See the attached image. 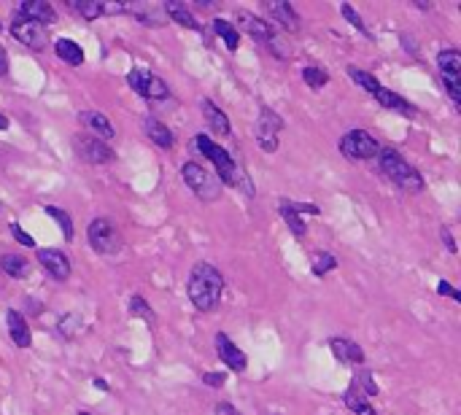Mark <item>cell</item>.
Masks as SVG:
<instances>
[{
  "mask_svg": "<svg viewBox=\"0 0 461 415\" xmlns=\"http://www.w3.org/2000/svg\"><path fill=\"white\" fill-rule=\"evenodd\" d=\"M186 291H189L192 305H194L200 313H211V310L218 308V302H221L224 275L216 270L214 264H208V262H197V264L192 267V273H189Z\"/></svg>",
  "mask_w": 461,
  "mask_h": 415,
  "instance_id": "obj_1",
  "label": "cell"
},
{
  "mask_svg": "<svg viewBox=\"0 0 461 415\" xmlns=\"http://www.w3.org/2000/svg\"><path fill=\"white\" fill-rule=\"evenodd\" d=\"M189 146L194 149V154H203L205 160L214 162L216 178L221 181V187H240V189H246L248 197H251V184H248V175L243 173V167L232 160L218 143H214L208 135H197V138H192Z\"/></svg>",
  "mask_w": 461,
  "mask_h": 415,
  "instance_id": "obj_2",
  "label": "cell"
},
{
  "mask_svg": "<svg viewBox=\"0 0 461 415\" xmlns=\"http://www.w3.org/2000/svg\"><path fill=\"white\" fill-rule=\"evenodd\" d=\"M378 164H380V173H383L397 189H402V192H421V189H424L421 173L404 160L400 151H394V149H380V151H378Z\"/></svg>",
  "mask_w": 461,
  "mask_h": 415,
  "instance_id": "obj_3",
  "label": "cell"
},
{
  "mask_svg": "<svg viewBox=\"0 0 461 415\" xmlns=\"http://www.w3.org/2000/svg\"><path fill=\"white\" fill-rule=\"evenodd\" d=\"M181 175H184L186 187L197 194L200 200H205V202H216V200L221 197V189H224V187H221V181L216 178L205 164H200V162H184Z\"/></svg>",
  "mask_w": 461,
  "mask_h": 415,
  "instance_id": "obj_4",
  "label": "cell"
},
{
  "mask_svg": "<svg viewBox=\"0 0 461 415\" xmlns=\"http://www.w3.org/2000/svg\"><path fill=\"white\" fill-rule=\"evenodd\" d=\"M340 151H342L345 160L362 162V160H375L378 151H380V146H378V140L369 135L367 129H351V132H345L340 138Z\"/></svg>",
  "mask_w": 461,
  "mask_h": 415,
  "instance_id": "obj_5",
  "label": "cell"
},
{
  "mask_svg": "<svg viewBox=\"0 0 461 415\" xmlns=\"http://www.w3.org/2000/svg\"><path fill=\"white\" fill-rule=\"evenodd\" d=\"M87 237H90V248L103 256H114L122 251V235L119 229H114L111 222L105 219H94L87 226Z\"/></svg>",
  "mask_w": 461,
  "mask_h": 415,
  "instance_id": "obj_6",
  "label": "cell"
},
{
  "mask_svg": "<svg viewBox=\"0 0 461 415\" xmlns=\"http://www.w3.org/2000/svg\"><path fill=\"white\" fill-rule=\"evenodd\" d=\"M73 151H76L79 160H84L87 164H108V162H114V149L105 140L90 135V132L73 135Z\"/></svg>",
  "mask_w": 461,
  "mask_h": 415,
  "instance_id": "obj_7",
  "label": "cell"
},
{
  "mask_svg": "<svg viewBox=\"0 0 461 415\" xmlns=\"http://www.w3.org/2000/svg\"><path fill=\"white\" fill-rule=\"evenodd\" d=\"M437 67H440V76H442V84H445V92L451 95V100L461 105V54L456 49H445L437 54Z\"/></svg>",
  "mask_w": 461,
  "mask_h": 415,
  "instance_id": "obj_8",
  "label": "cell"
},
{
  "mask_svg": "<svg viewBox=\"0 0 461 415\" xmlns=\"http://www.w3.org/2000/svg\"><path fill=\"white\" fill-rule=\"evenodd\" d=\"M127 84L132 87V92H138V95L146 97V100H165V97L170 95L167 84L159 76H154L152 70H146V67H132L127 73Z\"/></svg>",
  "mask_w": 461,
  "mask_h": 415,
  "instance_id": "obj_9",
  "label": "cell"
},
{
  "mask_svg": "<svg viewBox=\"0 0 461 415\" xmlns=\"http://www.w3.org/2000/svg\"><path fill=\"white\" fill-rule=\"evenodd\" d=\"M11 35L19 41V43H25L28 49L32 52H43L52 41H49V30L43 28V25H38V22H32V19H25V17H14L11 19Z\"/></svg>",
  "mask_w": 461,
  "mask_h": 415,
  "instance_id": "obj_10",
  "label": "cell"
},
{
  "mask_svg": "<svg viewBox=\"0 0 461 415\" xmlns=\"http://www.w3.org/2000/svg\"><path fill=\"white\" fill-rule=\"evenodd\" d=\"M283 129V119L278 116L273 108H262L259 111V122H256V140L262 146V151L273 154L278 149V132Z\"/></svg>",
  "mask_w": 461,
  "mask_h": 415,
  "instance_id": "obj_11",
  "label": "cell"
},
{
  "mask_svg": "<svg viewBox=\"0 0 461 415\" xmlns=\"http://www.w3.org/2000/svg\"><path fill=\"white\" fill-rule=\"evenodd\" d=\"M38 262L41 267L54 278V281H68L70 278V259L62 254L60 248H38Z\"/></svg>",
  "mask_w": 461,
  "mask_h": 415,
  "instance_id": "obj_12",
  "label": "cell"
},
{
  "mask_svg": "<svg viewBox=\"0 0 461 415\" xmlns=\"http://www.w3.org/2000/svg\"><path fill=\"white\" fill-rule=\"evenodd\" d=\"M216 353H218V359L224 361V367H229L232 372H243L248 367V359H246V353L240 351L227 334H216Z\"/></svg>",
  "mask_w": 461,
  "mask_h": 415,
  "instance_id": "obj_13",
  "label": "cell"
},
{
  "mask_svg": "<svg viewBox=\"0 0 461 415\" xmlns=\"http://www.w3.org/2000/svg\"><path fill=\"white\" fill-rule=\"evenodd\" d=\"M238 22H240V28L256 41V43H262V46H267L270 41H273V25L267 22V19H262V17H256V14H251V11H238Z\"/></svg>",
  "mask_w": 461,
  "mask_h": 415,
  "instance_id": "obj_14",
  "label": "cell"
},
{
  "mask_svg": "<svg viewBox=\"0 0 461 415\" xmlns=\"http://www.w3.org/2000/svg\"><path fill=\"white\" fill-rule=\"evenodd\" d=\"M265 11H267V17L278 22L280 28L286 32H300V14L294 11V6L291 3H286V0H278V3H265ZM270 22V25H273Z\"/></svg>",
  "mask_w": 461,
  "mask_h": 415,
  "instance_id": "obj_15",
  "label": "cell"
},
{
  "mask_svg": "<svg viewBox=\"0 0 461 415\" xmlns=\"http://www.w3.org/2000/svg\"><path fill=\"white\" fill-rule=\"evenodd\" d=\"M79 122H81L84 129H90V135L100 138V140H111L116 135V127L111 125V119L105 114H100V111H81Z\"/></svg>",
  "mask_w": 461,
  "mask_h": 415,
  "instance_id": "obj_16",
  "label": "cell"
},
{
  "mask_svg": "<svg viewBox=\"0 0 461 415\" xmlns=\"http://www.w3.org/2000/svg\"><path fill=\"white\" fill-rule=\"evenodd\" d=\"M19 17L32 19V22H38V25H43V28H49V25L57 22V11H54L52 3H46V0H25V3L19 6Z\"/></svg>",
  "mask_w": 461,
  "mask_h": 415,
  "instance_id": "obj_17",
  "label": "cell"
},
{
  "mask_svg": "<svg viewBox=\"0 0 461 415\" xmlns=\"http://www.w3.org/2000/svg\"><path fill=\"white\" fill-rule=\"evenodd\" d=\"M6 326H8V334H11V340H14L17 348H30L32 343L30 323H28V319L19 310H8L6 313Z\"/></svg>",
  "mask_w": 461,
  "mask_h": 415,
  "instance_id": "obj_18",
  "label": "cell"
},
{
  "mask_svg": "<svg viewBox=\"0 0 461 415\" xmlns=\"http://www.w3.org/2000/svg\"><path fill=\"white\" fill-rule=\"evenodd\" d=\"M329 348H332V353H335V359H338L340 364H365V351L354 340H348V337H332Z\"/></svg>",
  "mask_w": 461,
  "mask_h": 415,
  "instance_id": "obj_19",
  "label": "cell"
},
{
  "mask_svg": "<svg viewBox=\"0 0 461 415\" xmlns=\"http://www.w3.org/2000/svg\"><path fill=\"white\" fill-rule=\"evenodd\" d=\"M375 100H378V103H380L386 111H391V114H400V116H404V119H416V114H418V111H416V108H413V105H410L404 97L397 95V92H391V89H383V87L375 92Z\"/></svg>",
  "mask_w": 461,
  "mask_h": 415,
  "instance_id": "obj_20",
  "label": "cell"
},
{
  "mask_svg": "<svg viewBox=\"0 0 461 415\" xmlns=\"http://www.w3.org/2000/svg\"><path fill=\"white\" fill-rule=\"evenodd\" d=\"M165 17H170L173 22H178L181 28H186V30H194V32H203V25L194 19V14L186 8L184 3H178V0H167L165 6Z\"/></svg>",
  "mask_w": 461,
  "mask_h": 415,
  "instance_id": "obj_21",
  "label": "cell"
},
{
  "mask_svg": "<svg viewBox=\"0 0 461 415\" xmlns=\"http://www.w3.org/2000/svg\"><path fill=\"white\" fill-rule=\"evenodd\" d=\"M200 108H203V116H205V122H208V127L218 132V135H229L232 129H229V119L224 116V111L216 105L214 100H208V97H203L200 100Z\"/></svg>",
  "mask_w": 461,
  "mask_h": 415,
  "instance_id": "obj_22",
  "label": "cell"
},
{
  "mask_svg": "<svg viewBox=\"0 0 461 415\" xmlns=\"http://www.w3.org/2000/svg\"><path fill=\"white\" fill-rule=\"evenodd\" d=\"M54 52H57V57H60L62 63L73 65V67L84 63V49L76 41H70V38H57L54 41Z\"/></svg>",
  "mask_w": 461,
  "mask_h": 415,
  "instance_id": "obj_23",
  "label": "cell"
},
{
  "mask_svg": "<svg viewBox=\"0 0 461 415\" xmlns=\"http://www.w3.org/2000/svg\"><path fill=\"white\" fill-rule=\"evenodd\" d=\"M127 11H132L138 17V22L149 25V28H162L165 25V8L159 6H146V3H138V6H127Z\"/></svg>",
  "mask_w": 461,
  "mask_h": 415,
  "instance_id": "obj_24",
  "label": "cell"
},
{
  "mask_svg": "<svg viewBox=\"0 0 461 415\" xmlns=\"http://www.w3.org/2000/svg\"><path fill=\"white\" fill-rule=\"evenodd\" d=\"M0 270L11 278H25L30 273V262L19 254H3L0 256Z\"/></svg>",
  "mask_w": 461,
  "mask_h": 415,
  "instance_id": "obj_25",
  "label": "cell"
},
{
  "mask_svg": "<svg viewBox=\"0 0 461 415\" xmlns=\"http://www.w3.org/2000/svg\"><path fill=\"white\" fill-rule=\"evenodd\" d=\"M278 211H280V219H283V224L291 229L294 237H305V232H307L305 222H303V216H300L297 211H291L289 200H280V202H278Z\"/></svg>",
  "mask_w": 461,
  "mask_h": 415,
  "instance_id": "obj_26",
  "label": "cell"
},
{
  "mask_svg": "<svg viewBox=\"0 0 461 415\" xmlns=\"http://www.w3.org/2000/svg\"><path fill=\"white\" fill-rule=\"evenodd\" d=\"M146 135L152 138V143L159 146V149H170L173 146V132L165 127L159 119H154V116L146 119Z\"/></svg>",
  "mask_w": 461,
  "mask_h": 415,
  "instance_id": "obj_27",
  "label": "cell"
},
{
  "mask_svg": "<svg viewBox=\"0 0 461 415\" xmlns=\"http://www.w3.org/2000/svg\"><path fill=\"white\" fill-rule=\"evenodd\" d=\"M214 32L218 35V38H224V43H227V49H229V52H238V46H240V32L235 30V25H232V22L214 19Z\"/></svg>",
  "mask_w": 461,
  "mask_h": 415,
  "instance_id": "obj_28",
  "label": "cell"
},
{
  "mask_svg": "<svg viewBox=\"0 0 461 415\" xmlns=\"http://www.w3.org/2000/svg\"><path fill=\"white\" fill-rule=\"evenodd\" d=\"M303 81H305L313 92H318V89H324V87H327L329 73H327L321 65H307V67H303Z\"/></svg>",
  "mask_w": 461,
  "mask_h": 415,
  "instance_id": "obj_29",
  "label": "cell"
},
{
  "mask_svg": "<svg viewBox=\"0 0 461 415\" xmlns=\"http://www.w3.org/2000/svg\"><path fill=\"white\" fill-rule=\"evenodd\" d=\"M345 73H348V76H351V78H354V81H356V84L365 89V92H369V95H375V92L380 89V81H378L372 73L362 70V67H354V65H348V67H345Z\"/></svg>",
  "mask_w": 461,
  "mask_h": 415,
  "instance_id": "obj_30",
  "label": "cell"
},
{
  "mask_svg": "<svg viewBox=\"0 0 461 415\" xmlns=\"http://www.w3.org/2000/svg\"><path fill=\"white\" fill-rule=\"evenodd\" d=\"M68 8H73V11H79L84 19H97V17H103V3L100 0H68Z\"/></svg>",
  "mask_w": 461,
  "mask_h": 415,
  "instance_id": "obj_31",
  "label": "cell"
},
{
  "mask_svg": "<svg viewBox=\"0 0 461 415\" xmlns=\"http://www.w3.org/2000/svg\"><path fill=\"white\" fill-rule=\"evenodd\" d=\"M310 267H313V275H316V278H324L327 273H332V270L338 267V259H335V254H329V251H318V254L313 256Z\"/></svg>",
  "mask_w": 461,
  "mask_h": 415,
  "instance_id": "obj_32",
  "label": "cell"
},
{
  "mask_svg": "<svg viewBox=\"0 0 461 415\" xmlns=\"http://www.w3.org/2000/svg\"><path fill=\"white\" fill-rule=\"evenodd\" d=\"M46 216H52L54 222L60 224L65 240H73V219H70V216H68L62 208H57V205H46Z\"/></svg>",
  "mask_w": 461,
  "mask_h": 415,
  "instance_id": "obj_33",
  "label": "cell"
},
{
  "mask_svg": "<svg viewBox=\"0 0 461 415\" xmlns=\"http://www.w3.org/2000/svg\"><path fill=\"white\" fill-rule=\"evenodd\" d=\"M130 313H132V316H138V319H143L146 323H154V321H156L152 305H149L143 297H138V294L130 299Z\"/></svg>",
  "mask_w": 461,
  "mask_h": 415,
  "instance_id": "obj_34",
  "label": "cell"
},
{
  "mask_svg": "<svg viewBox=\"0 0 461 415\" xmlns=\"http://www.w3.org/2000/svg\"><path fill=\"white\" fill-rule=\"evenodd\" d=\"M340 14H342V17H345V22H348V25H351V28H356V30L362 32V35H367V38H369V30H367V25H365V22H362V17H359V11H356V8H354V6H351V3H342V6H340Z\"/></svg>",
  "mask_w": 461,
  "mask_h": 415,
  "instance_id": "obj_35",
  "label": "cell"
},
{
  "mask_svg": "<svg viewBox=\"0 0 461 415\" xmlns=\"http://www.w3.org/2000/svg\"><path fill=\"white\" fill-rule=\"evenodd\" d=\"M79 329H81V319L79 316H73V313H68V316H62L60 319V332L70 340V337H76L79 334Z\"/></svg>",
  "mask_w": 461,
  "mask_h": 415,
  "instance_id": "obj_36",
  "label": "cell"
},
{
  "mask_svg": "<svg viewBox=\"0 0 461 415\" xmlns=\"http://www.w3.org/2000/svg\"><path fill=\"white\" fill-rule=\"evenodd\" d=\"M354 383L362 388L365 396H375V394H378V385H375V381H372V375H369L367 370H362V372L354 378Z\"/></svg>",
  "mask_w": 461,
  "mask_h": 415,
  "instance_id": "obj_37",
  "label": "cell"
},
{
  "mask_svg": "<svg viewBox=\"0 0 461 415\" xmlns=\"http://www.w3.org/2000/svg\"><path fill=\"white\" fill-rule=\"evenodd\" d=\"M265 49H270L278 60H289V57H291V46H289V43H283V38H280V35H273V41H270Z\"/></svg>",
  "mask_w": 461,
  "mask_h": 415,
  "instance_id": "obj_38",
  "label": "cell"
},
{
  "mask_svg": "<svg viewBox=\"0 0 461 415\" xmlns=\"http://www.w3.org/2000/svg\"><path fill=\"white\" fill-rule=\"evenodd\" d=\"M11 235L17 237V243H22V246H28V248H32V246H35V240H32L30 235H28V232H25V229H22V226H19L17 222L11 224Z\"/></svg>",
  "mask_w": 461,
  "mask_h": 415,
  "instance_id": "obj_39",
  "label": "cell"
},
{
  "mask_svg": "<svg viewBox=\"0 0 461 415\" xmlns=\"http://www.w3.org/2000/svg\"><path fill=\"white\" fill-rule=\"evenodd\" d=\"M437 294H440V297H451L453 302H461V291H456L448 281H440V284H437Z\"/></svg>",
  "mask_w": 461,
  "mask_h": 415,
  "instance_id": "obj_40",
  "label": "cell"
},
{
  "mask_svg": "<svg viewBox=\"0 0 461 415\" xmlns=\"http://www.w3.org/2000/svg\"><path fill=\"white\" fill-rule=\"evenodd\" d=\"M291 205V211H297L300 216L303 213H310V216H318L321 211H318V205H313V202H289Z\"/></svg>",
  "mask_w": 461,
  "mask_h": 415,
  "instance_id": "obj_41",
  "label": "cell"
},
{
  "mask_svg": "<svg viewBox=\"0 0 461 415\" xmlns=\"http://www.w3.org/2000/svg\"><path fill=\"white\" fill-rule=\"evenodd\" d=\"M203 383H208L211 388H221L224 385V372H203Z\"/></svg>",
  "mask_w": 461,
  "mask_h": 415,
  "instance_id": "obj_42",
  "label": "cell"
},
{
  "mask_svg": "<svg viewBox=\"0 0 461 415\" xmlns=\"http://www.w3.org/2000/svg\"><path fill=\"white\" fill-rule=\"evenodd\" d=\"M440 235H442V240H445V246H448V251H451V254H456V240H453V235H451V229H448V226H442V229H440Z\"/></svg>",
  "mask_w": 461,
  "mask_h": 415,
  "instance_id": "obj_43",
  "label": "cell"
},
{
  "mask_svg": "<svg viewBox=\"0 0 461 415\" xmlns=\"http://www.w3.org/2000/svg\"><path fill=\"white\" fill-rule=\"evenodd\" d=\"M216 415H240V413H238L229 402H218V405H216Z\"/></svg>",
  "mask_w": 461,
  "mask_h": 415,
  "instance_id": "obj_44",
  "label": "cell"
},
{
  "mask_svg": "<svg viewBox=\"0 0 461 415\" xmlns=\"http://www.w3.org/2000/svg\"><path fill=\"white\" fill-rule=\"evenodd\" d=\"M6 73H8V57H6V49L0 43V76H6Z\"/></svg>",
  "mask_w": 461,
  "mask_h": 415,
  "instance_id": "obj_45",
  "label": "cell"
},
{
  "mask_svg": "<svg viewBox=\"0 0 461 415\" xmlns=\"http://www.w3.org/2000/svg\"><path fill=\"white\" fill-rule=\"evenodd\" d=\"M354 413H356V415H378V413H375V410H372V405H369V402H365V405H359V407H356Z\"/></svg>",
  "mask_w": 461,
  "mask_h": 415,
  "instance_id": "obj_46",
  "label": "cell"
},
{
  "mask_svg": "<svg viewBox=\"0 0 461 415\" xmlns=\"http://www.w3.org/2000/svg\"><path fill=\"white\" fill-rule=\"evenodd\" d=\"M92 385H94V388H100V391H111V388H108V383H105L103 378H94Z\"/></svg>",
  "mask_w": 461,
  "mask_h": 415,
  "instance_id": "obj_47",
  "label": "cell"
},
{
  "mask_svg": "<svg viewBox=\"0 0 461 415\" xmlns=\"http://www.w3.org/2000/svg\"><path fill=\"white\" fill-rule=\"evenodd\" d=\"M0 129H8V116L0 114Z\"/></svg>",
  "mask_w": 461,
  "mask_h": 415,
  "instance_id": "obj_48",
  "label": "cell"
},
{
  "mask_svg": "<svg viewBox=\"0 0 461 415\" xmlns=\"http://www.w3.org/2000/svg\"><path fill=\"white\" fill-rule=\"evenodd\" d=\"M0 30H3V22H0Z\"/></svg>",
  "mask_w": 461,
  "mask_h": 415,
  "instance_id": "obj_49",
  "label": "cell"
},
{
  "mask_svg": "<svg viewBox=\"0 0 461 415\" xmlns=\"http://www.w3.org/2000/svg\"><path fill=\"white\" fill-rule=\"evenodd\" d=\"M81 415H90V413H81Z\"/></svg>",
  "mask_w": 461,
  "mask_h": 415,
  "instance_id": "obj_50",
  "label": "cell"
},
{
  "mask_svg": "<svg viewBox=\"0 0 461 415\" xmlns=\"http://www.w3.org/2000/svg\"><path fill=\"white\" fill-rule=\"evenodd\" d=\"M0 208H3V202H0Z\"/></svg>",
  "mask_w": 461,
  "mask_h": 415,
  "instance_id": "obj_51",
  "label": "cell"
}]
</instances>
